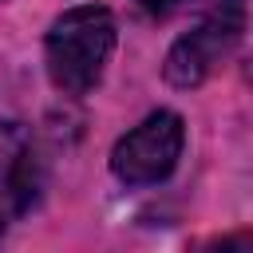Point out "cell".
I'll list each match as a JSON object with an SVG mask.
<instances>
[{"label": "cell", "instance_id": "6da1fadb", "mask_svg": "<svg viewBox=\"0 0 253 253\" xmlns=\"http://www.w3.org/2000/svg\"><path fill=\"white\" fill-rule=\"evenodd\" d=\"M115 51V16L103 4H79L63 12L43 40L47 75L63 95H87Z\"/></svg>", "mask_w": 253, "mask_h": 253}, {"label": "cell", "instance_id": "7a4b0ae2", "mask_svg": "<svg viewBox=\"0 0 253 253\" xmlns=\"http://www.w3.org/2000/svg\"><path fill=\"white\" fill-rule=\"evenodd\" d=\"M182 142H186V130H182V119L174 111H154L146 115L130 134H123L111 150V170L119 182L126 186H150V182H162L174 166H178V154H182Z\"/></svg>", "mask_w": 253, "mask_h": 253}, {"label": "cell", "instance_id": "3957f363", "mask_svg": "<svg viewBox=\"0 0 253 253\" xmlns=\"http://www.w3.org/2000/svg\"><path fill=\"white\" fill-rule=\"evenodd\" d=\"M241 28H245L241 8H217L206 24H198L182 40H174V47L166 51V63H162L166 83H174V87H198L237 47Z\"/></svg>", "mask_w": 253, "mask_h": 253}, {"label": "cell", "instance_id": "277c9868", "mask_svg": "<svg viewBox=\"0 0 253 253\" xmlns=\"http://www.w3.org/2000/svg\"><path fill=\"white\" fill-rule=\"evenodd\" d=\"M40 198V162L20 123H0V237Z\"/></svg>", "mask_w": 253, "mask_h": 253}, {"label": "cell", "instance_id": "5b68a950", "mask_svg": "<svg viewBox=\"0 0 253 253\" xmlns=\"http://www.w3.org/2000/svg\"><path fill=\"white\" fill-rule=\"evenodd\" d=\"M138 8H146V12H170V8H178V4H186V0H134Z\"/></svg>", "mask_w": 253, "mask_h": 253}, {"label": "cell", "instance_id": "8992f818", "mask_svg": "<svg viewBox=\"0 0 253 253\" xmlns=\"http://www.w3.org/2000/svg\"><path fill=\"white\" fill-rule=\"evenodd\" d=\"M221 8H245V0H221Z\"/></svg>", "mask_w": 253, "mask_h": 253}]
</instances>
